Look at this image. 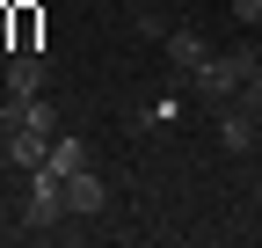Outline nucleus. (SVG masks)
Returning a JSON list of instances; mask_svg holds the SVG:
<instances>
[{"mask_svg":"<svg viewBox=\"0 0 262 248\" xmlns=\"http://www.w3.org/2000/svg\"><path fill=\"white\" fill-rule=\"evenodd\" d=\"M255 66H262V44H241V51H211L189 80H196V95H204L211 110H226V102H233L241 88L255 80Z\"/></svg>","mask_w":262,"mask_h":248,"instance_id":"f257e3e1","label":"nucleus"},{"mask_svg":"<svg viewBox=\"0 0 262 248\" xmlns=\"http://www.w3.org/2000/svg\"><path fill=\"white\" fill-rule=\"evenodd\" d=\"M219 146L226 153H255L262 146V110L255 102H226L219 110Z\"/></svg>","mask_w":262,"mask_h":248,"instance_id":"f03ea898","label":"nucleus"},{"mask_svg":"<svg viewBox=\"0 0 262 248\" xmlns=\"http://www.w3.org/2000/svg\"><path fill=\"white\" fill-rule=\"evenodd\" d=\"M131 8H146V0H131Z\"/></svg>","mask_w":262,"mask_h":248,"instance_id":"4468645a","label":"nucleus"},{"mask_svg":"<svg viewBox=\"0 0 262 248\" xmlns=\"http://www.w3.org/2000/svg\"><path fill=\"white\" fill-rule=\"evenodd\" d=\"M160 51H168V66H175V73H196V66L211 58V44L196 37V29H168V37H160Z\"/></svg>","mask_w":262,"mask_h":248,"instance_id":"423d86ee","label":"nucleus"},{"mask_svg":"<svg viewBox=\"0 0 262 248\" xmlns=\"http://www.w3.org/2000/svg\"><path fill=\"white\" fill-rule=\"evenodd\" d=\"M8 95H44V51H15L8 58Z\"/></svg>","mask_w":262,"mask_h":248,"instance_id":"0eeeda50","label":"nucleus"},{"mask_svg":"<svg viewBox=\"0 0 262 248\" xmlns=\"http://www.w3.org/2000/svg\"><path fill=\"white\" fill-rule=\"evenodd\" d=\"M51 139H58V132H37V124H8V153H15V161H22L29 175L44 168V153H51Z\"/></svg>","mask_w":262,"mask_h":248,"instance_id":"39448f33","label":"nucleus"},{"mask_svg":"<svg viewBox=\"0 0 262 248\" xmlns=\"http://www.w3.org/2000/svg\"><path fill=\"white\" fill-rule=\"evenodd\" d=\"M233 8V22H248V29H262V0H226Z\"/></svg>","mask_w":262,"mask_h":248,"instance_id":"f8f14e48","label":"nucleus"},{"mask_svg":"<svg viewBox=\"0 0 262 248\" xmlns=\"http://www.w3.org/2000/svg\"><path fill=\"white\" fill-rule=\"evenodd\" d=\"M66 219V175L37 168V182H29V226H58Z\"/></svg>","mask_w":262,"mask_h":248,"instance_id":"7ed1b4c3","label":"nucleus"},{"mask_svg":"<svg viewBox=\"0 0 262 248\" xmlns=\"http://www.w3.org/2000/svg\"><path fill=\"white\" fill-rule=\"evenodd\" d=\"M131 29H139V37H168V22H160V8H153V0L131 15Z\"/></svg>","mask_w":262,"mask_h":248,"instance_id":"9d476101","label":"nucleus"},{"mask_svg":"<svg viewBox=\"0 0 262 248\" xmlns=\"http://www.w3.org/2000/svg\"><path fill=\"white\" fill-rule=\"evenodd\" d=\"M102 204H110V190H102L95 168H73V175H66V219H95Z\"/></svg>","mask_w":262,"mask_h":248,"instance_id":"20e7f679","label":"nucleus"},{"mask_svg":"<svg viewBox=\"0 0 262 248\" xmlns=\"http://www.w3.org/2000/svg\"><path fill=\"white\" fill-rule=\"evenodd\" d=\"M44 168H51V175H73V168H88V146H80L73 132H58V139H51V153H44Z\"/></svg>","mask_w":262,"mask_h":248,"instance_id":"6e6552de","label":"nucleus"},{"mask_svg":"<svg viewBox=\"0 0 262 248\" xmlns=\"http://www.w3.org/2000/svg\"><path fill=\"white\" fill-rule=\"evenodd\" d=\"M153 124H175V95H160V102L139 110V132H153Z\"/></svg>","mask_w":262,"mask_h":248,"instance_id":"1a4fd4ad","label":"nucleus"},{"mask_svg":"<svg viewBox=\"0 0 262 248\" xmlns=\"http://www.w3.org/2000/svg\"><path fill=\"white\" fill-rule=\"evenodd\" d=\"M15 51H37V15L15 8Z\"/></svg>","mask_w":262,"mask_h":248,"instance_id":"9b49d317","label":"nucleus"},{"mask_svg":"<svg viewBox=\"0 0 262 248\" xmlns=\"http://www.w3.org/2000/svg\"><path fill=\"white\" fill-rule=\"evenodd\" d=\"M233 102H255V110H262V66H255V80L241 88V95H233Z\"/></svg>","mask_w":262,"mask_h":248,"instance_id":"ddd939ff","label":"nucleus"}]
</instances>
